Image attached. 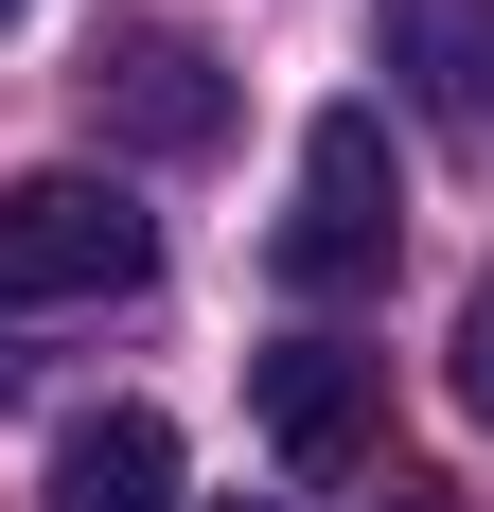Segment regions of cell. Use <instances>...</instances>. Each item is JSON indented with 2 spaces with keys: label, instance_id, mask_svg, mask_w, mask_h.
Segmentation results:
<instances>
[{
  "label": "cell",
  "instance_id": "52a82bcc",
  "mask_svg": "<svg viewBox=\"0 0 494 512\" xmlns=\"http://www.w3.org/2000/svg\"><path fill=\"white\" fill-rule=\"evenodd\" d=\"M442 354H459V407L494 424V265H477V301H459V336H442Z\"/></svg>",
  "mask_w": 494,
  "mask_h": 512
},
{
  "label": "cell",
  "instance_id": "9c48e42d",
  "mask_svg": "<svg viewBox=\"0 0 494 512\" xmlns=\"http://www.w3.org/2000/svg\"><path fill=\"white\" fill-rule=\"evenodd\" d=\"M18 18H36V0H0V36H18Z\"/></svg>",
  "mask_w": 494,
  "mask_h": 512
},
{
  "label": "cell",
  "instance_id": "30bf717a",
  "mask_svg": "<svg viewBox=\"0 0 494 512\" xmlns=\"http://www.w3.org/2000/svg\"><path fill=\"white\" fill-rule=\"evenodd\" d=\"M389 512H442V495H389Z\"/></svg>",
  "mask_w": 494,
  "mask_h": 512
},
{
  "label": "cell",
  "instance_id": "7a4b0ae2",
  "mask_svg": "<svg viewBox=\"0 0 494 512\" xmlns=\"http://www.w3.org/2000/svg\"><path fill=\"white\" fill-rule=\"evenodd\" d=\"M159 283V230L124 177H71V159H36V177H0V318H71V301H142Z\"/></svg>",
  "mask_w": 494,
  "mask_h": 512
},
{
  "label": "cell",
  "instance_id": "3957f363",
  "mask_svg": "<svg viewBox=\"0 0 494 512\" xmlns=\"http://www.w3.org/2000/svg\"><path fill=\"white\" fill-rule=\"evenodd\" d=\"M247 407H265V460H283L300 495H353V477L389 460V354H353V336L247 354Z\"/></svg>",
  "mask_w": 494,
  "mask_h": 512
},
{
  "label": "cell",
  "instance_id": "5b68a950",
  "mask_svg": "<svg viewBox=\"0 0 494 512\" xmlns=\"http://www.w3.org/2000/svg\"><path fill=\"white\" fill-rule=\"evenodd\" d=\"M371 53L406 71L424 124H459V142L494 124V0H371Z\"/></svg>",
  "mask_w": 494,
  "mask_h": 512
},
{
  "label": "cell",
  "instance_id": "6da1fadb",
  "mask_svg": "<svg viewBox=\"0 0 494 512\" xmlns=\"http://www.w3.org/2000/svg\"><path fill=\"white\" fill-rule=\"evenodd\" d=\"M389 248H406L389 106H318V124H300V195H283V230H265V265H283V301H353V283H389Z\"/></svg>",
  "mask_w": 494,
  "mask_h": 512
},
{
  "label": "cell",
  "instance_id": "ba28073f",
  "mask_svg": "<svg viewBox=\"0 0 494 512\" xmlns=\"http://www.w3.org/2000/svg\"><path fill=\"white\" fill-rule=\"evenodd\" d=\"M212 512H283V495H212Z\"/></svg>",
  "mask_w": 494,
  "mask_h": 512
},
{
  "label": "cell",
  "instance_id": "8992f818",
  "mask_svg": "<svg viewBox=\"0 0 494 512\" xmlns=\"http://www.w3.org/2000/svg\"><path fill=\"white\" fill-rule=\"evenodd\" d=\"M53 512H177V424H159V407L53 424Z\"/></svg>",
  "mask_w": 494,
  "mask_h": 512
},
{
  "label": "cell",
  "instance_id": "277c9868",
  "mask_svg": "<svg viewBox=\"0 0 494 512\" xmlns=\"http://www.w3.org/2000/svg\"><path fill=\"white\" fill-rule=\"evenodd\" d=\"M71 89H89V124L124 159H212L230 142V53H212L195 18H106Z\"/></svg>",
  "mask_w": 494,
  "mask_h": 512
}]
</instances>
